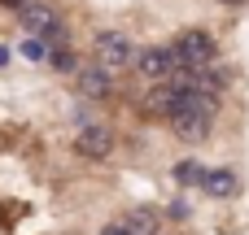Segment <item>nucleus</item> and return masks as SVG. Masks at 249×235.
I'll return each instance as SVG.
<instances>
[{"label": "nucleus", "mask_w": 249, "mask_h": 235, "mask_svg": "<svg viewBox=\"0 0 249 235\" xmlns=\"http://www.w3.org/2000/svg\"><path fill=\"white\" fill-rule=\"evenodd\" d=\"M101 235H131V227H127V222H114V227H105Z\"/></svg>", "instance_id": "nucleus-14"}, {"label": "nucleus", "mask_w": 249, "mask_h": 235, "mask_svg": "<svg viewBox=\"0 0 249 235\" xmlns=\"http://www.w3.org/2000/svg\"><path fill=\"white\" fill-rule=\"evenodd\" d=\"M136 70L144 78H171L175 70H184V57H179V48H144Z\"/></svg>", "instance_id": "nucleus-2"}, {"label": "nucleus", "mask_w": 249, "mask_h": 235, "mask_svg": "<svg viewBox=\"0 0 249 235\" xmlns=\"http://www.w3.org/2000/svg\"><path fill=\"white\" fill-rule=\"evenodd\" d=\"M228 4H236V0H228Z\"/></svg>", "instance_id": "nucleus-17"}, {"label": "nucleus", "mask_w": 249, "mask_h": 235, "mask_svg": "<svg viewBox=\"0 0 249 235\" xmlns=\"http://www.w3.org/2000/svg\"><path fill=\"white\" fill-rule=\"evenodd\" d=\"M74 148H79L83 157H105V153L114 148V135H109L105 126H83V131L74 135Z\"/></svg>", "instance_id": "nucleus-7"}, {"label": "nucleus", "mask_w": 249, "mask_h": 235, "mask_svg": "<svg viewBox=\"0 0 249 235\" xmlns=\"http://www.w3.org/2000/svg\"><path fill=\"white\" fill-rule=\"evenodd\" d=\"M201 188H206L210 196H232V192H236V174H232V170H206Z\"/></svg>", "instance_id": "nucleus-10"}, {"label": "nucleus", "mask_w": 249, "mask_h": 235, "mask_svg": "<svg viewBox=\"0 0 249 235\" xmlns=\"http://www.w3.org/2000/svg\"><path fill=\"white\" fill-rule=\"evenodd\" d=\"M4 9H26V4H35V0H0Z\"/></svg>", "instance_id": "nucleus-15"}, {"label": "nucleus", "mask_w": 249, "mask_h": 235, "mask_svg": "<svg viewBox=\"0 0 249 235\" xmlns=\"http://www.w3.org/2000/svg\"><path fill=\"white\" fill-rule=\"evenodd\" d=\"M22 26H26L31 35H39V39L61 35V17H57V9H48V4H39V0L22 9Z\"/></svg>", "instance_id": "nucleus-4"}, {"label": "nucleus", "mask_w": 249, "mask_h": 235, "mask_svg": "<svg viewBox=\"0 0 249 235\" xmlns=\"http://www.w3.org/2000/svg\"><path fill=\"white\" fill-rule=\"evenodd\" d=\"M53 65H57L61 74H66V70H79V65H74V52H53Z\"/></svg>", "instance_id": "nucleus-13"}, {"label": "nucleus", "mask_w": 249, "mask_h": 235, "mask_svg": "<svg viewBox=\"0 0 249 235\" xmlns=\"http://www.w3.org/2000/svg\"><path fill=\"white\" fill-rule=\"evenodd\" d=\"M179 109H184V92L179 87H153L144 96V113H153V118H175Z\"/></svg>", "instance_id": "nucleus-5"}, {"label": "nucleus", "mask_w": 249, "mask_h": 235, "mask_svg": "<svg viewBox=\"0 0 249 235\" xmlns=\"http://www.w3.org/2000/svg\"><path fill=\"white\" fill-rule=\"evenodd\" d=\"M175 48H179V57H184V70H193V74H201L206 61L214 57V39H210V31H197V26L184 31Z\"/></svg>", "instance_id": "nucleus-1"}, {"label": "nucleus", "mask_w": 249, "mask_h": 235, "mask_svg": "<svg viewBox=\"0 0 249 235\" xmlns=\"http://www.w3.org/2000/svg\"><path fill=\"white\" fill-rule=\"evenodd\" d=\"M4 61H9V48H4V44H0V65H4Z\"/></svg>", "instance_id": "nucleus-16"}, {"label": "nucleus", "mask_w": 249, "mask_h": 235, "mask_svg": "<svg viewBox=\"0 0 249 235\" xmlns=\"http://www.w3.org/2000/svg\"><path fill=\"white\" fill-rule=\"evenodd\" d=\"M127 227H131V235H158V227H162V218L149 209V205H136L131 214H127Z\"/></svg>", "instance_id": "nucleus-9"}, {"label": "nucleus", "mask_w": 249, "mask_h": 235, "mask_svg": "<svg viewBox=\"0 0 249 235\" xmlns=\"http://www.w3.org/2000/svg\"><path fill=\"white\" fill-rule=\"evenodd\" d=\"M96 52H101V65H109V70H123V65L136 61V48H131V39L123 31H105L96 39Z\"/></svg>", "instance_id": "nucleus-3"}, {"label": "nucleus", "mask_w": 249, "mask_h": 235, "mask_svg": "<svg viewBox=\"0 0 249 235\" xmlns=\"http://www.w3.org/2000/svg\"><path fill=\"white\" fill-rule=\"evenodd\" d=\"M79 87H83V96L101 100V96L109 92V65H88V70L79 74Z\"/></svg>", "instance_id": "nucleus-8"}, {"label": "nucleus", "mask_w": 249, "mask_h": 235, "mask_svg": "<svg viewBox=\"0 0 249 235\" xmlns=\"http://www.w3.org/2000/svg\"><path fill=\"white\" fill-rule=\"evenodd\" d=\"M171 131L179 135V140H206V131H210V113H197V109H179L175 118H171Z\"/></svg>", "instance_id": "nucleus-6"}, {"label": "nucleus", "mask_w": 249, "mask_h": 235, "mask_svg": "<svg viewBox=\"0 0 249 235\" xmlns=\"http://www.w3.org/2000/svg\"><path fill=\"white\" fill-rule=\"evenodd\" d=\"M175 174H179V179H184V183H201V179H206V170H201V166H197V161H184V166H179V170H175Z\"/></svg>", "instance_id": "nucleus-12"}, {"label": "nucleus", "mask_w": 249, "mask_h": 235, "mask_svg": "<svg viewBox=\"0 0 249 235\" xmlns=\"http://www.w3.org/2000/svg\"><path fill=\"white\" fill-rule=\"evenodd\" d=\"M22 57H26V61H44V57H48L44 39H39V35H26V44H22Z\"/></svg>", "instance_id": "nucleus-11"}]
</instances>
